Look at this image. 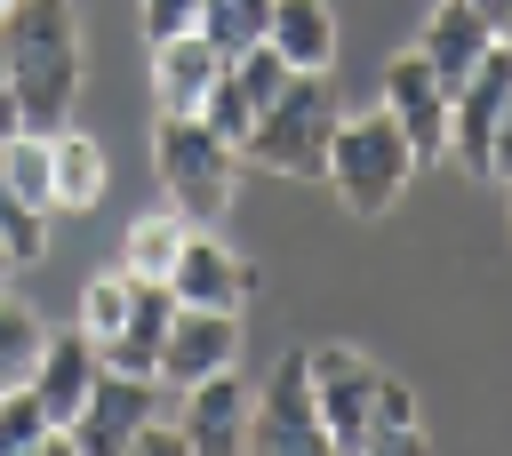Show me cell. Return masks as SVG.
<instances>
[{
  "mask_svg": "<svg viewBox=\"0 0 512 456\" xmlns=\"http://www.w3.org/2000/svg\"><path fill=\"white\" fill-rule=\"evenodd\" d=\"M0 48H8L16 120L32 136H56L72 120V96H80V16H72V0H16L0 16Z\"/></svg>",
  "mask_w": 512,
  "mask_h": 456,
  "instance_id": "cell-1",
  "label": "cell"
},
{
  "mask_svg": "<svg viewBox=\"0 0 512 456\" xmlns=\"http://www.w3.org/2000/svg\"><path fill=\"white\" fill-rule=\"evenodd\" d=\"M304 352H312V392H320L328 448L368 456V448H376V432L416 424V392H408L400 376H384L368 352H352V344H304Z\"/></svg>",
  "mask_w": 512,
  "mask_h": 456,
  "instance_id": "cell-2",
  "label": "cell"
},
{
  "mask_svg": "<svg viewBox=\"0 0 512 456\" xmlns=\"http://www.w3.org/2000/svg\"><path fill=\"white\" fill-rule=\"evenodd\" d=\"M320 176H328V192L344 200V216H384V208L408 192V176H416V144L400 136V120H392L384 104H368V112L336 120Z\"/></svg>",
  "mask_w": 512,
  "mask_h": 456,
  "instance_id": "cell-3",
  "label": "cell"
},
{
  "mask_svg": "<svg viewBox=\"0 0 512 456\" xmlns=\"http://www.w3.org/2000/svg\"><path fill=\"white\" fill-rule=\"evenodd\" d=\"M152 168L160 192L184 224H224L232 216V176H240V144H224L200 112H160L152 128Z\"/></svg>",
  "mask_w": 512,
  "mask_h": 456,
  "instance_id": "cell-4",
  "label": "cell"
},
{
  "mask_svg": "<svg viewBox=\"0 0 512 456\" xmlns=\"http://www.w3.org/2000/svg\"><path fill=\"white\" fill-rule=\"evenodd\" d=\"M336 96H328V72H288V88L256 112L240 160L272 168V176H296V184H320L328 168V136H336Z\"/></svg>",
  "mask_w": 512,
  "mask_h": 456,
  "instance_id": "cell-5",
  "label": "cell"
},
{
  "mask_svg": "<svg viewBox=\"0 0 512 456\" xmlns=\"http://www.w3.org/2000/svg\"><path fill=\"white\" fill-rule=\"evenodd\" d=\"M248 448H280V456H320L328 424H320V392H312V352H280L264 376V400L248 408Z\"/></svg>",
  "mask_w": 512,
  "mask_h": 456,
  "instance_id": "cell-6",
  "label": "cell"
},
{
  "mask_svg": "<svg viewBox=\"0 0 512 456\" xmlns=\"http://www.w3.org/2000/svg\"><path fill=\"white\" fill-rule=\"evenodd\" d=\"M144 416H160V400H152V376L96 368V384H88V408L64 424V440H56V448H72V456H128V440L144 432Z\"/></svg>",
  "mask_w": 512,
  "mask_h": 456,
  "instance_id": "cell-7",
  "label": "cell"
},
{
  "mask_svg": "<svg viewBox=\"0 0 512 456\" xmlns=\"http://www.w3.org/2000/svg\"><path fill=\"white\" fill-rule=\"evenodd\" d=\"M504 104H512V48L496 40V48L472 64V80L448 96V160H456L464 176H488V144H496Z\"/></svg>",
  "mask_w": 512,
  "mask_h": 456,
  "instance_id": "cell-8",
  "label": "cell"
},
{
  "mask_svg": "<svg viewBox=\"0 0 512 456\" xmlns=\"http://www.w3.org/2000/svg\"><path fill=\"white\" fill-rule=\"evenodd\" d=\"M288 88V64H280V48L272 40H256V48H240V56H224V72H216V88L200 96V120L224 136V144H248V128H256V112L272 104Z\"/></svg>",
  "mask_w": 512,
  "mask_h": 456,
  "instance_id": "cell-9",
  "label": "cell"
},
{
  "mask_svg": "<svg viewBox=\"0 0 512 456\" xmlns=\"http://www.w3.org/2000/svg\"><path fill=\"white\" fill-rule=\"evenodd\" d=\"M384 112L416 144V168L424 160H448V80L424 64V48H408V56L384 64Z\"/></svg>",
  "mask_w": 512,
  "mask_h": 456,
  "instance_id": "cell-10",
  "label": "cell"
},
{
  "mask_svg": "<svg viewBox=\"0 0 512 456\" xmlns=\"http://www.w3.org/2000/svg\"><path fill=\"white\" fill-rule=\"evenodd\" d=\"M248 288H256V272H248L208 224H192L184 248H176V264H168V296H176V304H208V312H240Z\"/></svg>",
  "mask_w": 512,
  "mask_h": 456,
  "instance_id": "cell-11",
  "label": "cell"
},
{
  "mask_svg": "<svg viewBox=\"0 0 512 456\" xmlns=\"http://www.w3.org/2000/svg\"><path fill=\"white\" fill-rule=\"evenodd\" d=\"M240 360V312H208V304H176L168 320V344H160V384H200L216 368Z\"/></svg>",
  "mask_w": 512,
  "mask_h": 456,
  "instance_id": "cell-12",
  "label": "cell"
},
{
  "mask_svg": "<svg viewBox=\"0 0 512 456\" xmlns=\"http://www.w3.org/2000/svg\"><path fill=\"white\" fill-rule=\"evenodd\" d=\"M248 408H256V400H248V384H240L232 368L184 384V408H176L184 456H240V448H248Z\"/></svg>",
  "mask_w": 512,
  "mask_h": 456,
  "instance_id": "cell-13",
  "label": "cell"
},
{
  "mask_svg": "<svg viewBox=\"0 0 512 456\" xmlns=\"http://www.w3.org/2000/svg\"><path fill=\"white\" fill-rule=\"evenodd\" d=\"M216 72H224V48L200 24L152 40V96H160V112H200V96L216 88Z\"/></svg>",
  "mask_w": 512,
  "mask_h": 456,
  "instance_id": "cell-14",
  "label": "cell"
},
{
  "mask_svg": "<svg viewBox=\"0 0 512 456\" xmlns=\"http://www.w3.org/2000/svg\"><path fill=\"white\" fill-rule=\"evenodd\" d=\"M416 48H424V64L448 80V96H456V88L472 80V64L496 48V24H488L472 0H432V16H424V40H416Z\"/></svg>",
  "mask_w": 512,
  "mask_h": 456,
  "instance_id": "cell-15",
  "label": "cell"
},
{
  "mask_svg": "<svg viewBox=\"0 0 512 456\" xmlns=\"http://www.w3.org/2000/svg\"><path fill=\"white\" fill-rule=\"evenodd\" d=\"M96 368H104V352H96V344H88L80 328H72V336H48V344H40V360H32V376H24V384L40 392V408L56 416V432H64V424H72V416L88 408V384H96Z\"/></svg>",
  "mask_w": 512,
  "mask_h": 456,
  "instance_id": "cell-16",
  "label": "cell"
},
{
  "mask_svg": "<svg viewBox=\"0 0 512 456\" xmlns=\"http://www.w3.org/2000/svg\"><path fill=\"white\" fill-rule=\"evenodd\" d=\"M168 320H176L168 280H136V304H128L120 336L104 344V368H128V376H152V384H160V344H168Z\"/></svg>",
  "mask_w": 512,
  "mask_h": 456,
  "instance_id": "cell-17",
  "label": "cell"
},
{
  "mask_svg": "<svg viewBox=\"0 0 512 456\" xmlns=\"http://www.w3.org/2000/svg\"><path fill=\"white\" fill-rule=\"evenodd\" d=\"M264 40L280 48L288 72H328L336 64V16H328V0H272Z\"/></svg>",
  "mask_w": 512,
  "mask_h": 456,
  "instance_id": "cell-18",
  "label": "cell"
},
{
  "mask_svg": "<svg viewBox=\"0 0 512 456\" xmlns=\"http://www.w3.org/2000/svg\"><path fill=\"white\" fill-rule=\"evenodd\" d=\"M48 144H56V208H64V216L96 208V200H104V184H112L104 144H96V136H80V128H56Z\"/></svg>",
  "mask_w": 512,
  "mask_h": 456,
  "instance_id": "cell-19",
  "label": "cell"
},
{
  "mask_svg": "<svg viewBox=\"0 0 512 456\" xmlns=\"http://www.w3.org/2000/svg\"><path fill=\"white\" fill-rule=\"evenodd\" d=\"M184 216L168 208V216H136L128 224V240H120V272L128 280H168V264H176V248H184Z\"/></svg>",
  "mask_w": 512,
  "mask_h": 456,
  "instance_id": "cell-20",
  "label": "cell"
},
{
  "mask_svg": "<svg viewBox=\"0 0 512 456\" xmlns=\"http://www.w3.org/2000/svg\"><path fill=\"white\" fill-rule=\"evenodd\" d=\"M64 432H56V416L40 408V392L32 384H0V456H48Z\"/></svg>",
  "mask_w": 512,
  "mask_h": 456,
  "instance_id": "cell-21",
  "label": "cell"
},
{
  "mask_svg": "<svg viewBox=\"0 0 512 456\" xmlns=\"http://www.w3.org/2000/svg\"><path fill=\"white\" fill-rule=\"evenodd\" d=\"M128 304H136V280H128L120 264H112V272H96V280L80 288V320H72V328H80V336H88V344L104 352V344L120 336V320H128Z\"/></svg>",
  "mask_w": 512,
  "mask_h": 456,
  "instance_id": "cell-22",
  "label": "cell"
},
{
  "mask_svg": "<svg viewBox=\"0 0 512 456\" xmlns=\"http://www.w3.org/2000/svg\"><path fill=\"white\" fill-rule=\"evenodd\" d=\"M264 24H272V0H200V32H208L224 56L256 48V40H264Z\"/></svg>",
  "mask_w": 512,
  "mask_h": 456,
  "instance_id": "cell-23",
  "label": "cell"
},
{
  "mask_svg": "<svg viewBox=\"0 0 512 456\" xmlns=\"http://www.w3.org/2000/svg\"><path fill=\"white\" fill-rule=\"evenodd\" d=\"M40 344H48L40 312H32V304H16V296H0V384H24V376H32V360H40Z\"/></svg>",
  "mask_w": 512,
  "mask_h": 456,
  "instance_id": "cell-24",
  "label": "cell"
},
{
  "mask_svg": "<svg viewBox=\"0 0 512 456\" xmlns=\"http://www.w3.org/2000/svg\"><path fill=\"white\" fill-rule=\"evenodd\" d=\"M0 240H8V264H40L48 256V208H32L8 176H0Z\"/></svg>",
  "mask_w": 512,
  "mask_h": 456,
  "instance_id": "cell-25",
  "label": "cell"
},
{
  "mask_svg": "<svg viewBox=\"0 0 512 456\" xmlns=\"http://www.w3.org/2000/svg\"><path fill=\"white\" fill-rule=\"evenodd\" d=\"M192 24H200V0H144V40H168Z\"/></svg>",
  "mask_w": 512,
  "mask_h": 456,
  "instance_id": "cell-26",
  "label": "cell"
},
{
  "mask_svg": "<svg viewBox=\"0 0 512 456\" xmlns=\"http://www.w3.org/2000/svg\"><path fill=\"white\" fill-rule=\"evenodd\" d=\"M136 456H184V424H160V416H144V432L128 440Z\"/></svg>",
  "mask_w": 512,
  "mask_h": 456,
  "instance_id": "cell-27",
  "label": "cell"
},
{
  "mask_svg": "<svg viewBox=\"0 0 512 456\" xmlns=\"http://www.w3.org/2000/svg\"><path fill=\"white\" fill-rule=\"evenodd\" d=\"M488 176H496V184L512 176V104H504V120H496V144H488Z\"/></svg>",
  "mask_w": 512,
  "mask_h": 456,
  "instance_id": "cell-28",
  "label": "cell"
},
{
  "mask_svg": "<svg viewBox=\"0 0 512 456\" xmlns=\"http://www.w3.org/2000/svg\"><path fill=\"white\" fill-rule=\"evenodd\" d=\"M24 120H16V88H8V48H0V136H16Z\"/></svg>",
  "mask_w": 512,
  "mask_h": 456,
  "instance_id": "cell-29",
  "label": "cell"
},
{
  "mask_svg": "<svg viewBox=\"0 0 512 456\" xmlns=\"http://www.w3.org/2000/svg\"><path fill=\"white\" fill-rule=\"evenodd\" d=\"M472 8H480L488 24H504V16H512V0H472Z\"/></svg>",
  "mask_w": 512,
  "mask_h": 456,
  "instance_id": "cell-30",
  "label": "cell"
},
{
  "mask_svg": "<svg viewBox=\"0 0 512 456\" xmlns=\"http://www.w3.org/2000/svg\"><path fill=\"white\" fill-rule=\"evenodd\" d=\"M8 272H16V264H8V240H0V280H8Z\"/></svg>",
  "mask_w": 512,
  "mask_h": 456,
  "instance_id": "cell-31",
  "label": "cell"
},
{
  "mask_svg": "<svg viewBox=\"0 0 512 456\" xmlns=\"http://www.w3.org/2000/svg\"><path fill=\"white\" fill-rule=\"evenodd\" d=\"M496 40H504V48H512V16H504V24H496Z\"/></svg>",
  "mask_w": 512,
  "mask_h": 456,
  "instance_id": "cell-32",
  "label": "cell"
},
{
  "mask_svg": "<svg viewBox=\"0 0 512 456\" xmlns=\"http://www.w3.org/2000/svg\"><path fill=\"white\" fill-rule=\"evenodd\" d=\"M504 216H512V176H504Z\"/></svg>",
  "mask_w": 512,
  "mask_h": 456,
  "instance_id": "cell-33",
  "label": "cell"
},
{
  "mask_svg": "<svg viewBox=\"0 0 512 456\" xmlns=\"http://www.w3.org/2000/svg\"><path fill=\"white\" fill-rule=\"evenodd\" d=\"M8 8H16V0H0V16H8Z\"/></svg>",
  "mask_w": 512,
  "mask_h": 456,
  "instance_id": "cell-34",
  "label": "cell"
}]
</instances>
